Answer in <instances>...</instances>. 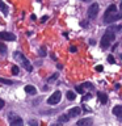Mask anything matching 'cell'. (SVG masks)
Listing matches in <instances>:
<instances>
[{
	"label": "cell",
	"instance_id": "cell-1",
	"mask_svg": "<svg viewBox=\"0 0 122 126\" xmlns=\"http://www.w3.org/2000/svg\"><path fill=\"white\" fill-rule=\"evenodd\" d=\"M13 57H15V59L20 64H21L24 68H25L28 72H31L33 71V67H31V64H30V62L28 61V58L24 55L22 53H20V51H16V53L13 54Z\"/></svg>",
	"mask_w": 122,
	"mask_h": 126
},
{
	"label": "cell",
	"instance_id": "cell-2",
	"mask_svg": "<svg viewBox=\"0 0 122 126\" xmlns=\"http://www.w3.org/2000/svg\"><path fill=\"white\" fill-rule=\"evenodd\" d=\"M114 39H116V34H114L112 30L108 29L101 38V47L102 49H108V47L112 45V42H114Z\"/></svg>",
	"mask_w": 122,
	"mask_h": 126
},
{
	"label": "cell",
	"instance_id": "cell-3",
	"mask_svg": "<svg viewBox=\"0 0 122 126\" xmlns=\"http://www.w3.org/2000/svg\"><path fill=\"white\" fill-rule=\"evenodd\" d=\"M114 13H117V7L114 5V4H112V5H109L108 8H106V11H105V15H104V22H105V24H108V22H109V18L112 17Z\"/></svg>",
	"mask_w": 122,
	"mask_h": 126
},
{
	"label": "cell",
	"instance_id": "cell-4",
	"mask_svg": "<svg viewBox=\"0 0 122 126\" xmlns=\"http://www.w3.org/2000/svg\"><path fill=\"white\" fill-rule=\"evenodd\" d=\"M61 98H62L61 91H55V92L51 94L49 98H47V104H49V105H55V104H58V102L61 101Z\"/></svg>",
	"mask_w": 122,
	"mask_h": 126
},
{
	"label": "cell",
	"instance_id": "cell-5",
	"mask_svg": "<svg viewBox=\"0 0 122 126\" xmlns=\"http://www.w3.org/2000/svg\"><path fill=\"white\" fill-rule=\"evenodd\" d=\"M98 15V4L93 3L92 5L88 8V17L89 18H94Z\"/></svg>",
	"mask_w": 122,
	"mask_h": 126
},
{
	"label": "cell",
	"instance_id": "cell-6",
	"mask_svg": "<svg viewBox=\"0 0 122 126\" xmlns=\"http://www.w3.org/2000/svg\"><path fill=\"white\" fill-rule=\"evenodd\" d=\"M0 39L3 41H15L16 35L11 32H0Z\"/></svg>",
	"mask_w": 122,
	"mask_h": 126
},
{
	"label": "cell",
	"instance_id": "cell-7",
	"mask_svg": "<svg viewBox=\"0 0 122 126\" xmlns=\"http://www.w3.org/2000/svg\"><path fill=\"white\" fill-rule=\"evenodd\" d=\"M9 118H11V126H22L24 125V122H22V120L20 117H13V114H11L9 116Z\"/></svg>",
	"mask_w": 122,
	"mask_h": 126
},
{
	"label": "cell",
	"instance_id": "cell-8",
	"mask_svg": "<svg viewBox=\"0 0 122 126\" xmlns=\"http://www.w3.org/2000/svg\"><path fill=\"white\" fill-rule=\"evenodd\" d=\"M80 112H81V109L79 108V106H75V108H71V109L68 110V116H70V117L80 116Z\"/></svg>",
	"mask_w": 122,
	"mask_h": 126
},
{
	"label": "cell",
	"instance_id": "cell-9",
	"mask_svg": "<svg viewBox=\"0 0 122 126\" xmlns=\"http://www.w3.org/2000/svg\"><path fill=\"white\" fill-rule=\"evenodd\" d=\"M92 125V120L91 118H81L77 121V126H89Z\"/></svg>",
	"mask_w": 122,
	"mask_h": 126
},
{
	"label": "cell",
	"instance_id": "cell-10",
	"mask_svg": "<svg viewBox=\"0 0 122 126\" xmlns=\"http://www.w3.org/2000/svg\"><path fill=\"white\" fill-rule=\"evenodd\" d=\"M113 114L117 117H121L122 116V105H117L113 108Z\"/></svg>",
	"mask_w": 122,
	"mask_h": 126
},
{
	"label": "cell",
	"instance_id": "cell-11",
	"mask_svg": "<svg viewBox=\"0 0 122 126\" xmlns=\"http://www.w3.org/2000/svg\"><path fill=\"white\" fill-rule=\"evenodd\" d=\"M122 18V12H120V13H118V12H117V13H114L113 16H112V17H110L109 18V22H114V21H118V20H121ZM108 22V24H109Z\"/></svg>",
	"mask_w": 122,
	"mask_h": 126
},
{
	"label": "cell",
	"instance_id": "cell-12",
	"mask_svg": "<svg viewBox=\"0 0 122 126\" xmlns=\"http://www.w3.org/2000/svg\"><path fill=\"white\" fill-rule=\"evenodd\" d=\"M25 92L28 94H35V93H37V89H35L33 85H26L25 87Z\"/></svg>",
	"mask_w": 122,
	"mask_h": 126
},
{
	"label": "cell",
	"instance_id": "cell-13",
	"mask_svg": "<svg viewBox=\"0 0 122 126\" xmlns=\"http://www.w3.org/2000/svg\"><path fill=\"white\" fill-rule=\"evenodd\" d=\"M98 100L101 101V104H106L108 102V96H106L105 93H98Z\"/></svg>",
	"mask_w": 122,
	"mask_h": 126
},
{
	"label": "cell",
	"instance_id": "cell-14",
	"mask_svg": "<svg viewBox=\"0 0 122 126\" xmlns=\"http://www.w3.org/2000/svg\"><path fill=\"white\" fill-rule=\"evenodd\" d=\"M0 9L3 11L4 15H8V7L4 4V1H1V0H0Z\"/></svg>",
	"mask_w": 122,
	"mask_h": 126
},
{
	"label": "cell",
	"instance_id": "cell-15",
	"mask_svg": "<svg viewBox=\"0 0 122 126\" xmlns=\"http://www.w3.org/2000/svg\"><path fill=\"white\" fill-rule=\"evenodd\" d=\"M67 121H70V116L68 114H62V116H59V122H67Z\"/></svg>",
	"mask_w": 122,
	"mask_h": 126
},
{
	"label": "cell",
	"instance_id": "cell-16",
	"mask_svg": "<svg viewBox=\"0 0 122 126\" xmlns=\"http://www.w3.org/2000/svg\"><path fill=\"white\" fill-rule=\"evenodd\" d=\"M38 54H39V57H46V54H47L46 47H45V46H41V49H39Z\"/></svg>",
	"mask_w": 122,
	"mask_h": 126
},
{
	"label": "cell",
	"instance_id": "cell-17",
	"mask_svg": "<svg viewBox=\"0 0 122 126\" xmlns=\"http://www.w3.org/2000/svg\"><path fill=\"white\" fill-rule=\"evenodd\" d=\"M66 94H67V98H68V100H75V98H76V94H75V92H72V91H68Z\"/></svg>",
	"mask_w": 122,
	"mask_h": 126
},
{
	"label": "cell",
	"instance_id": "cell-18",
	"mask_svg": "<svg viewBox=\"0 0 122 126\" xmlns=\"http://www.w3.org/2000/svg\"><path fill=\"white\" fill-rule=\"evenodd\" d=\"M0 83L7 84V85H12V84H13V81H12V80H9V79H3V78H0Z\"/></svg>",
	"mask_w": 122,
	"mask_h": 126
},
{
	"label": "cell",
	"instance_id": "cell-19",
	"mask_svg": "<svg viewBox=\"0 0 122 126\" xmlns=\"http://www.w3.org/2000/svg\"><path fill=\"white\" fill-rule=\"evenodd\" d=\"M0 53L1 54H7V46L3 42H0Z\"/></svg>",
	"mask_w": 122,
	"mask_h": 126
},
{
	"label": "cell",
	"instance_id": "cell-20",
	"mask_svg": "<svg viewBox=\"0 0 122 126\" xmlns=\"http://www.w3.org/2000/svg\"><path fill=\"white\" fill-rule=\"evenodd\" d=\"M18 67L17 66H13V67H12V74H13V75H18Z\"/></svg>",
	"mask_w": 122,
	"mask_h": 126
},
{
	"label": "cell",
	"instance_id": "cell-21",
	"mask_svg": "<svg viewBox=\"0 0 122 126\" xmlns=\"http://www.w3.org/2000/svg\"><path fill=\"white\" fill-rule=\"evenodd\" d=\"M76 91H77L80 94H83V93H84V87H83V85H77V87H76Z\"/></svg>",
	"mask_w": 122,
	"mask_h": 126
},
{
	"label": "cell",
	"instance_id": "cell-22",
	"mask_svg": "<svg viewBox=\"0 0 122 126\" xmlns=\"http://www.w3.org/2000/svg\"><path fill=\"white\" fill-rule=\"evenodd\" d=\"M108 62L112 63V64H114V63H116V59H114L113 55H108Z\"/></svg>",
	"mask_w": 122,
	"mask_h": 126
},
{
	"label": "cell",
	"instance_id": "cell-23",
	"mask_svg": "<svg viewBox=\"0 0 122 126\" xmlns=\"http://www.w3.org/2000/svg\"><path fill=\"white\" fill-rule=\"evenodd\" d=\"M109 30H112L113 33H114V32H117V30H122V26H121V25H118V26H113V28H110Z\"/></svg>",
	"mask_w": 122,
	"mask_h": 126
},
{
	"label": "cell",
	"instance_id": "cell-24",
	"mask_svg": "<svg viewBox=\"0 0 122 126\" xmlns=\"http://www.w3.org/2000/svg\"><path fill=\"white\" fill-rule=\"evenodd\" d=\"M70 51H71V53H76V51H77V47H76V46H70Z\"/></svg>",
	"mask_w": 122,
	"mask_h": 126
},
{
	"label": "cell",
	"instance_id": "cell-25",
	"mask_svg": "<svg viewBox=\"0 0 122 126\" xmlns=\"http://www.w3.org/2000/svg\"><path fill=\"white\" fill-rule=\"evenodd\" d=\"M96 71L97 72H102V71H104V67L102 66H96Z\"/></svg>",
	"mask_w": 122,
	"mask_h": 126
},
{
	"label": "cell",
	"instance_id": "cell-26",
	"mask_svg": "<svg viewBox=\"0 0 122 126\" xmlns=\"http://www.w3.org/2000/svg\"><path fill=\"white\" fill-rule=\"evenodd\" d=\"M29 124H30L31 126H38V122H37V121H34V120H31V121H29Z\"/></svg>",
	"mask_w": 122,
	"mask_h": 126
},
{
	"label": "cell",
	"instance_id": "cell-27",
	"mask_svg": "<svg viewBox=\"0 0 122 126\" xmlns=\"http://www.w3.org/2000/svg\"><path fill=\"white\" fill-rule=\"evenodd\" d=\"M57 76H58V74H54L51 78H49V81H53V80H55V79H57Z\"/></svg>",
	"mask_w": 122,
	"mask_h": 126
},
{
	"label": "cell",
	"instance_id": "cell-28",
	"mask_svg": "<svg viewBox=\"0 0 122 126\" xmlns=\"http://www.w3.org/2000/svg\"><path fill=\"white\" fill-rule=\"evenodd\" d=\"M4 105H5V102H4V100H1V98H0V110L4 108Z\"/></svg>",
	"mask_w": 122,
	"mask_h": 126
},
{
	"label": "cell",
	"instance_id": "cell-29",
	"mask_svg": "<svg viewBox=\"0 0 122 126\" xmlns=\"http://www.w3.org/2000/svg\"><path fill=\"white\" fill-rule=\"evenodd\" d=\"M47 18H49V17H47V16H43V17L41 18V22H45V21H46Z\"/></svg>",
	"mask_w": 122,
	"mask_h": 126
},
{
	"label": "cell",
	"instance_id": "cell-30",
	"mask_svg": "<svg viewBox=\"0 0 122 126\" xmlns=\"http://www.w3.org/2000/svg\"><path fill=\"white\" fill-rule=\"evenodd\" d=\"M51 126H62V122H59V124H54V125H51Z\"/></svg>",
	"mask_w": 122,
	"mask_h": 126
},
{
	"label": "cell",
	"instance_id": "cell-31",
	"mask_svg": "<svg viewBox=\"0 0 122 126\" xmlns=\"http://www.w3.org/2000/svg\"><path fill=\"white\" fill-rule=\"evenodd\" d=\"M118 120H120V121L122 122V116H121V117H118Z\"/></svg>",
	"mask_w": 122,
	"mask_h": 126
},
{
	"label": "cell",
	"instance_id": "cell-32",
	"mask_svg": "<svg viewBox=\"0 0 122 126\" xmlns=\"http://www.w3.org/2000/svg\"><path fill=\"white\" fill-rule=\"evenodd\" d=\"M120 8H121V11H122V1H121V4H120Z\"/></svg>",
	"mask_w": 122,
	"mask_h": 126
},
{
	"label": "cell",
	"instance_id": "cell-33",
	"mask_svg": "<svg viewBox=\"0 0 122 126\" xmlns=\"http://www.w3.org/2000/svg\"><path fill=\"white\" fill-rule=\"evenodd\" d=\"M81 1H89V0H81Z\"/></svg>",
	"mask_w": 122,
	"mask_h": 126
},
{
	"label": "cell",
	"instance_id": "cell-34",
	"mask_svg": "<svg viewBox=\"0 0 122 126\" xmlns=\"http://www.w3.org/2000/svg\"><path fill=\"white\" fill-rule=\"evenodd\" d=\"M89 126H92V125H89Z\"/></svg>",
	"mask_w": 122,
	"mask_h": 126
}]
</instances>
